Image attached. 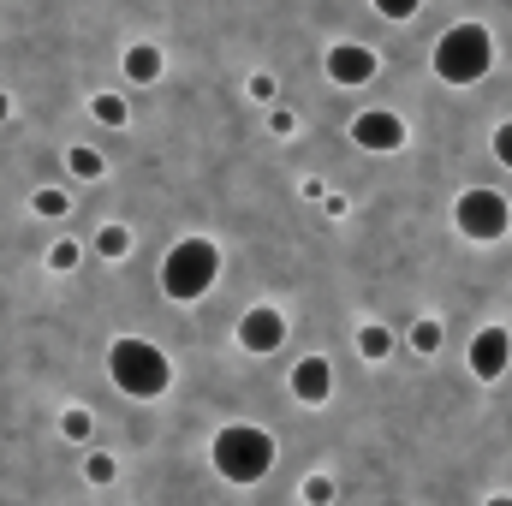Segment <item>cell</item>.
Segmentation results:
<instances>
[{"instance_id": "cell-1", "label": "cell", "mask_w": 512, "mask_h": 506, "mask_svg": "<svg viewBox=\"0 0 512 506\" xmlns=\"http://www.w3.org/2000/svg\"><path fill=\"white\" fill-rule=\"evenodd\" d=\"M209 465H215L227 483L251 489V483H262V477L274 471V435L256 429V423H227V429L209 441Z\"/></svg>"}, {"instance_id": "cell-18", "label": "cell", "mask_w": 512, "mask_h": 506, "mask_svg": "<svg viewBox=\"0 0 512 506\" xmlns=\"http://www.w3.org/2000/svg\"><path fill=\"white\" fill-rule=\"evenodd\" d=\"M90 429H96L90 411H66V417H60V435H66V441H90Z\"/></svg>"}, {"instance_id": "cell-16", "label": "cell", "mask_w": 512, "mask_h": 506, "mask_svg": "<svg viewBox=\"0 0 512 506\" xmlns=\"http://www.w3.org/2000/svg\"><path fill=\"white\" fill-rule=\"evenodd\" d=\"M90 114H96L102 126H126V102H120V96H96V102H90Z\"/></svg>"}, {"instance_id": "cell-25", "label": "cell", "mask_w": 512, "mask_h": 506, "mask_svg": "<svg viewBox=\"0 0 512 506\" xmlns=\"http://www.w3.org/2000/svg\"><path fill=\"white\" fill-rule=\"evenodd\" d=\"M6 114H12V102H6V90H0V126H6Z\"/></svg>"}, {"instance_id": "cell-9", "label": "cell", "mask_w": 512, "mask_h": 506, "mask_svg": "<svg viewBox=\"0 0 512 506\" xmlns=\"http://www.w3.org/2000/svg\"><path fill=\"white\" fill-rule=\"evenodd\" d=\"M507 364H512V334L507 328H483L471 340V376L495 381V376H507Z\"/></svg>"}, {"instance_id": "cell-3", "label": "cell", "mask_w": 512, "mask_h": 506, "mask_svg": "<svg viewBox=\"0 0 512 506\" xmlns=\"http://www.w3.org/2000/svg\"><path fill=\"white\" fill-rule=\"evenodd\" d=\"M489 66H495V36L477 24V18H465V24H453L441 42H435V78H447V84H477V78H489Z\"/></svg>"}, {"instance_id": "cell-21", "label": "cell", "mask_w": 512, "mask_h": 506, "mask_svg": "<svg viewBox=\"0 0 512 506\" xmlns=\"http://www.w3.org/2000/svg\"><path fill=\"white\" fill-rule=\"evenodd\" d=\"M304 501L328 506V501H334V477H310V483H304Z\"/></svg>"}, {"instance_id": "cell-13", "label": "cell", "mask_w": 512, "mask_h": 506, "mask_svg": "<svg viewBox=\"0 0 512 506\" xmlns=\"http://www.w3.org/2000/svg\"><path fill=\"white\" fill-rule=\"evenodd\" d=\"M96 251L108 256V262H120V256H131V233L120 227V221H114V227H102V233H96Z\"/></svg>"}, {"instance_id": "cell-12", "label": "cell", "mask_w": 512, "mask_h": 506, "mask_svg": "<svg viewBox=\"0 0 512 506\" xmlns=\"http://www.w3.org/2000/svg\"><path fill=\"white\" fill-rule=\"evenodd\" d=\"M66 173L72 179H102V155L90 143H78V149H66Z\"/></svg>"}, {"instance_id": "cell-26", "label": "cell", "mask_w": 512, "mask_h": 506, "mask_svg": "<svg viewBox=\"0 0 512 506\" xmlns=\"http://www.w3.org/2000/svg\"><path fill=\"white\" fill-rule=\"evenodd\" d=\"M483 506H512V495H489V501H483Z\"/></svg>"}, {"instance_id": "cell-20", "label": "cell", "mask_w": 512, "mask_h": 506, "mask_svg": "<svg viewBox=\"0 0 512 506\" xmlns=\"http://www.w3.org/2000/svg\"><path fill=\"white\" fill-rule=\"evenodd\" d=\"M48 268H60V274H72V268H78V245H72V239H60V245L48 251Z\"/></svg>"}, {"instance_id": "cell-2", "label": "cell", "mask_w": 512, "mask_h": 506, "mask_svg": "<svg viewBox=\"0 0 512 506\" xmlns=\"http://www.w3.org/2000/svg\"><path fill=\"white\" fill-rule=\"evenodd\" d=\"M108 376H114V387H120L126 399H161V393L173 387V364H167L161 346L126 334V340L108 346Z\"/></svg>"}, {"instance_id": "cell-11", "label": "cell", "mask_w": 512, "mask_h": 506, "mask_svg": "<svg viewBox=\"0 0 512 506\" xmlns=\"http://www.w3.org/2000/svg\"><path fill=\"white\" fill-rule=\"evenodd\" d=\"M126 78L131 84H155L161 78V48L155 42H131L126 48Z\"/></svg>"}, {"instance_id": "cell-6", "label": "cell", "mask_w": 512, "mask_h": 506, "mask_svg": "<svg viewBox=\"0 0 512 506\" xmlns=\"http://www.w3.org/2000/svg\"><path fill=\"white\" fill-rule=\"evenodd\" d=\"M352 143L370 149V155H393V149H405V120L387 114V108H370V114L352 120Z\"/></svg>"}, {"instance_id": "cell-5", "label": "cell", "mask_w": 512, "mask_h": 506, "mask_svg": "<svg viewBox=\"0 0 512 506\" xmlns=\"http://www.w3.org/2000/svg\"><path fill=\"white\" fill-rule=\"evenodd\" d=\"M453 221H459V233H465V239H477V245H495V239H507L512 209H507V197H501V191L477 185V191H465V197L453 203Z\"/></svg>"}, {"instance_id": "cell-23", "label": "cell", "mask_w": 512, "mask_h": 506, "mask_svg": "<svg viewBox=\"0 0 512 506\" xmlns=\"http://www.w3.org/2000/svg\"><path fill=\"white\" fill-rule=\"evenodd\" d=\"M495 161L512 167V120H507V126H495Z\"/></svg>"}, {"instance_id": "cell-8", "label": "cell", "mask_w": 512, "mask_h": 506, "mask_svg": "<svg viewBox=\"0 0 512 506\" xmlns=\"http://www.w3.org/2000/svg\"><path fill=\"white\" fill-rule=\"evenodd\" d=\"M328 78L334 84H370L376 78V48H364V42H334L328 48Z\"/></svg>"}, {"instance_id": "cell-4", "label": "cell", "mask_w": 512, "mask_h": 506, "mask_svg": "<svg viewBox=\"0 0 512 506\" xmlns=\"http://www.w3.org/2000/svg\"><path fill=\"white\" fill-rule=\"evenodd\" d=\"M215 280H221V251L209 239H179L173 251L161 256V292L173 304H197Z\"/></svg>"}, {"instance_id": "cell-24", "label": "cell", "mask_w": 512, "mask_h": 506, "mask_svg": "<svg viewBox=\"0 0 512 506\" xmlns=\"http://www.w3.org/2000/svg\"><path fill=\"white\" fill-rule=\"evenodd\" d=\"M251 96L256 102H274V78H251Z\"/></svg>"}, {"instance_id": "cell-17", "label": "cell", "mask_w": 512, "mask_h": 506, "mask_svg": "<svg viewBox=\"0 0 512 506\" xmlns=\"http://www.w3.org/2000/svg\"><path fill=\"white\" fill-rule=\"evenodd\" d=\"M66 209H72V197H66V191H54V185H48V191H36V215H48V221H60Z\"/></svg>"}, {"instance_id": "cell-7", "label": "cell", "mask_w": 512, "mask_h": 506, "mask_svg": "<svg viewBox=\"0 0 512 506\" xmlns=\"http://www.w3.org/2000/svg\"><path fill=\"white\" fill-rule=\"evenodd\" d=\"M239 346H245V352H280V346H286V316L268 310V304L245 310V316H239Z\"/></svg>"}, {"instance_id": "cell-14", "label": "cell", "mask_w": 512, "mask_h": 506, "mask_svg": "<svg viewBox=\"0 0 512 506\" xmlns=\"http://www.w3.org/2000/svg\"><path fill=\"white\" fill-rule=\"evenodd\" d=\"M358 352H364L370 364H382L387 352H393V334H387V328H376V322H370V328L358 334Z\"/></svg>"}, {"instance_id": "cell-15", "label": "cell", "mask_w": 512, "mask_h": 506, "mask_svg": "<svg viewBox=\"0 0 512 506\" xmlns=\"http://www.w3.org/2000/svg\"><path fill=\"white\" fill-rule=\"evenodd\" d=\"M441 340H447V334H441V322H435V316H423V322L411 328V352H423V358H429V352H441Z\"/></svg>"}, {"instance_id": "cell-10", "label": "cell", "mask_w": 512, "mask_h": 506, "mask_svg": "<svg viewBox=\"0 0 512 506\" xmlns=\"http://www.w3.org/2000/svg\"><path fill=\"white\" fill-rule=\"evenodd\" d=\"M292 393H298L304 405H322V399L334 393V364H328V358H304V364H292Z\"/></svg>"}, {"instance_id": "cell-19", "label": "cell", "mask_w": 512, "mask_h": 506, "mask_svg": "<svg viewBox=\"0 0 512 506\" xmlns=\"http://www.w3.org/2000/svg\"><path fill=\"white\" fill-rule=\"evenodd\" d=\"M114 471H120V465H114L108 453H90V459H84V477H90V483H114Z\"/></svg>"}, {"instance_id": "cell-22", "label": "cell", "mask_w": 512, "mask_h": 506, "mask_svg": "<svg viewBox=\"0 0 512 506\" xmlns=\"http://www.w3.org/2000/svg\"><path fill=\"white\" fill-rule=\"evenodd\" d=\"M417 6H423V0H376V12H382V18H393V24H405Z\"/></svg>"}]
</instances>
